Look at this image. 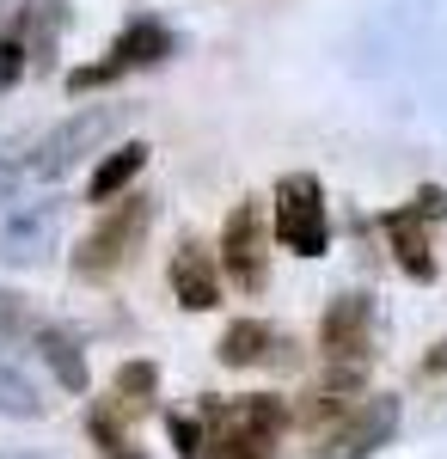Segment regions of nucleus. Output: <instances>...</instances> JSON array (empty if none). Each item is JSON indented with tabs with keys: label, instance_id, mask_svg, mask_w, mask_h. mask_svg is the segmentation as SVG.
Instances as JSON below:
<instances>
[{
	"label": "nucleus",
	"instance_id": "f257e3e1",
	"mask_svg": "<svg viewBox=\"0 0 447 459\" xmlns=\"http://www.w3.org/2000/svg\"><path fill=\"white\" fill-rule=\"evenodd\" d=\"M123 117H129V105H92V110H74V117H62L49 135H37V153H31V178H43V184H56V178H68L80 160H92V153H104V142L123 129Z\"/></svg>",
	"mask_w": 447,
	"mask_h": 459
},
{
	"label": "nucleus",
	"instance_id": "f03ea898",
	"mask_svg": "<svg viewBox=\"0 0 447 459\" xmlns=\"http://www.w3.org/2000/svg\"><path fill=\"white\" fill-rule=\"evenodd\" d=\"M147 221H153V203H147V196H117V203L99 214V227L74 246V276H86V282L117 276V270L136 257V246L147 239Z\"/></svg>",
	"mask_w": 447,
	"mask_h": 459
},
{
	"label": "nucleus",
	"instance_id": "7ed1b4c3",
	"mask_svg": "<svg viewBox=\"0 0 447 459\" xmlns=\"http://www.w3.org/2000/svg\"><path fill=\"white\" fill-rule=\"evenodd\" d=\"M270 233L301 257H325L331 251V214H325V184L312 172H288L276 184L270 203Z\"/></svg>",
	"mask_w": 447,
	"mask_h": 459
},
{
	"label": "nucleus",
	"instance_id": "20e7f679",
	"mask_svg": "<svg viewBox=\"0 0 447 459\" xmlns=\"http://www.w3.org/2000/svg\"><path fill=\"white\" fill-rule=\"evenodd\" d=\"M399 423H405V404H399L392 392H368L362 404H349L344 417L331 423L319 459H374L380 447L399 435Z\"/></svg>",
	"mask_w": 447,
	"mask_h": 459
},
{
	"label": "nucleus",
	"instance_id": "39448f33",
	"mask_svg": "<svg viewBox=\"0 0 447 459\" xmlns=\"http://www.w3.org/2000/svg\"><path fill=\"white\" fill-rule=\"evenodd\" d=\"M221 270L245 294H258L270 282V214H264V203H240L221 221Z\"/></svg>",
	"mask_w": 447,
	"mask_h": 459
},
{
	"label": "nucleus",
	"instance_id": "423d86ee",
	"mask_svg": "<svg viewBox=\"0 0 447 459\" xmlns=\"http://www.w3.org/2000/svg\"><path fill=\"white\" fill-rule=\"evenodd\" d=\"M368 337H374V294H337L319 318V350L331 368H368Z\"/></svg>",
	"mask_w": 447,
	"mask_h": 459
},
{
	"label": "nucleus",
	"instance_id": "0eeeda50",
	"mask_svg": "<svg viewBox=\"0 0 447 459\" xmlns=\"http://www.w3.org/2000/svg\"><path fill=\"white\" fill-rule=\"evenodd\" d=\"M49 251H56V203L6 209V221H0V257L6 264H43Z\"/></svg>",
	"mask_w": 447,
	"mask_h": 459
},
{
	"label": "nucleus",
	"instance_id": "6e6552de",
	"mask_svg": "<svg viewBox=\"0 0 447 459\" xmlns=\"http://www.w3.org/2000/svg\"><path fill=\"white\" fill-rule=\"evenodd\" d=\"M166 282H172V300L184 307V313H215V307H221V270L203 257L197 239H184V246L172 251Z\"/></svg>",
	"mask_w": 447,
	"mask_h": 459
},
{
	"label": "nucleus",
	"instance_id": "1a4fd4ad",
	"mask_svg": "<svg viewBox=\"0 0 447 459\" xmlns=\"http://www.w3.org/2000/svg\"><path fill=\"white\" fill-rule=\"evenodd\" d=\"M294 423V411L276 398V392H251V398H208L203 404V429H258V435H276Z\"/></svg>",
	"mask_w": 447,
	"mask_h": 459
},
{
	"label": "nucleus",
	"instance_id": "9d476101",
	"mask_svg": "<svg viewBox=\"0 0 447 459\" xmlns=\"http://www.w3.org/2000/svg\"><path fill=\"white\" fill-rule=\"evenodd\" d=\"M386 239H392V257H399V270H405L411 282H435V257H429V221H423L411 203H399V209L386 214Z\"/></svg>",
	"mask_w": 447,
	"mask_h": 459
},
{
	"label": "nucleus",
	"instance_id": "9b49d317",
	"mask_svg": "<svg viewBox=\"0 0 447 459\" xmlns=\"http://www.w3.org/2000/svg\"><path fill=\"white\" fill-rule=\"evenodd\" d=\"M172 56V31L160 25V19H129L117 43H110V68L129 74V68H147V62H166Z\"/></svg>",
	"mask_w": 447,
	"mask_h": 459
},
{
	"label": "nucleus",
	"instance_id": "f8f14e48",
	"mask_svg": "<svg viewBox=\"0 0 447 459\" xmlns=\"http://www.w3.org/2000/svg\"><path fill=\"white\" fill-rule=\"evenodd\" d=\"M37 350H43V361H49V374H56L62 392H86L92 386L86 350H80V337H74L68 325H37Z\"/></svg>",
	"mask_w": 447,
	"mask_h": 459
},
{
	"label": "nucleus",
	"instance_id": "ddd939ff",
	"mask_svg": "<svg viewBox=\"0 0 447 459\" xmlns=\"http://www.w3.org/2000/svg\"><path fill=\"white\" fill-rule=\"evenodd\" d=\"M147 153H153L147 142H123V147H110V153L99 160V172H92V184H86V203H99V209H104V203H117V196H123V190H129V184L141 178Z\"/></svg>",
	"mask_w": 447,
	"mask_h": 459
},
{
	"label": "nucleus",
	"instance_id": "4468645a",
	"mask_svg": "<svg viewBox=\"0 0 447 459\" xmlns=\"http://www.w3.org/2000/svg\"><path fill=\"white\" fill-rule=\"evenodd\" d=\"M110 417L123 423V417H147L153 411V398H160V368L147 361V355H136V361H123L117 368V380H110Z\"/></svg>",
	"mask_w": 447,
	"mask_h": 459
},
{
	"label": "nucleus",
	"instance_id": "2eb2a0df",
	"mask_svg": "<svg viewBox=\"0 0 447 459\" xmlns=\"http://www.w3.org/2000/svg\"><path fill=\"white\" fill-rule=\"evenodd\" d=\"M270 350H276V331L264 318H233L221 331V343H215L221 368H258V361H270Z\"/></svg>",
	"mask_w": 447,
	"mask_h": 459
},
{
	"label": "nucleus",
	"instance_id": "dca6fc26",
	"mask_svg": "<svg viewBox=\"0 0 447 459\" xmlns=\"http://www.w3.org/2000/svg\"><path fill=\"white\" fill-rule=\"evenodd\" d=\"M203 435H208V459H276V435H258V429H203Z\"/></svg>",
	"mask_w": 447,
	"mask_h": 459
},
{
	"label": "nucleus",
	"instance_id": "f3484780",
	"mask_svg": "<svg viewBox=\"0 0 447 459\" xmlns=\"http://www.w3.org/2000/svg\"><path fill=\"white\" fill-rule=\"evenodd\" d=\"M0 417H19V423H31V417H43V392L0 355Z\"/></svg>",
	"mask_w": 447,
	"mask_h": 459
},
{
	"label": "nucleus",
	"instance_id": "a211bd4d",
	"mask_svg": "<svg viewBox=\"0 0 447 459\" xmlns=\"http://www.w3.org/2000/svg\"><path fill=\"white\" fill-rule=\"evenodd\" d=\"M86 435H92V447H99L104 459H147L136 441H129V429L110 417V404H92V411H86Z\"/></svg>",
	"mask_w": 447,
	"mask_h": 459
},
{
	"label": "nucleus",
	"instance_id": "6ab92c4d",
	"mask_svg": "<svg viewBox=\"0 0 447 459\" xmlns=\"http://www.w3.org/2000/svg\"><path fill=\"white\" fill-rule=\"evenodd\" d=\"M25 62H31V43H25V13L0 31V92H13L25 80Z\"/></svg>",
	"mask_w": 447,
	"mask_h": 459
},
{
	"label": "nucleus",
	"instance_id": "aec40b11",
	"mask_svg": "<svg viewBox=\"0 0 447 459\" xmlns=\"http://www.w3.org/2000/svg\"><path fill=\"white\" fill-rule=\"evenodd\" d=\"M31 142H6L0 147V209H13L19 203V184L31 178V153H25Z\"/></svg>",
	"mask_w": 447,
	"mask_h": 459
},
{
	"label": "nucleus",
	"instance_id": "412c9836",
	"mask_svg": "<svg viewBox=\"0 0 447 459\" xmlns=\"http://www.w3.org/2000/svg\"><path fill=\"white\" fill-rule=\"evenodd\" d=\"M166 429H172L178 459H203L208 454V435H203V423H197V417H166Z\"/></svg>",
	"mask_w": 447,
	"mask_h": 459
},
{
	"label": "nucleus",
	"instance_id": "4be33fe9",
	"mask_svg": "<svg viewBox=\"0 0 447 459\" xmlns=\"http://www.w3.org/2000/svg\"><path fill=\"white\" fill-rule=\"evenodd\" d=\"M25 331L37 337V325H31V313H25V300L0 288V337H25Z\"/></svg>",
	"mask_w": 447,
	"mask_h": 459
},
{
	"label": "nucleus",
	"instance_id": "5701e85b",
	"mask_svg": "<svg viewBox=\"0 0 447 459\" xmlns=\"http://www.w3.org/2000/svg\"><path fill=\"white\" fill-rule=\"evenodd\" d=\"M411 209L423 214L429 227H435V221H447V190H442V184H423V190L411 196Z\"/></svg>",
	"mask_w": 447,
	"mask_h": 459
},
{
	"label": "nucleus",
	"instance_id": "b1692460",
	"mask_svg": "<svg viewBox=\"0 0 447 459\" xmlns=\"http://www.w3.org/2000/svg\"><path fill=\"white\" fill-rule=\"evenodd\" d=\"M110 80H117V68H110V62H92V68L68 74V92H92V86H110Z\"/></svg>",
	"mask_w": 447,
	"mask_h": 459
},
{
	"label": "nucleus",
	"instance_id": "393cba45",
	"mask_svg": "<svg viewBox=\"0 0 447 459\" xmlns=\"http://www.w3.org/2000/svg\"><path fill=\"white\" fill-rule=\"evenodd\" d=\"M442 368H447V343H435V355L423 361V374H442Z\"/></svg>",
	"mask_w": 447,
	"mask_h": 459
},
{
	"label": "nucleus",
	"instance_id": "a878e982",
	"mask_svg": "<svg viewBox=\"0 0 447 459\" xmlns=\"http://www.w3.org/2000/svg\"><path fill=\"white\" fill-rule=\"evenodd\" d=\"M0 459H31V454H0Z\"/></svg>",
	"mask_w": 447,
	"mask_h": 459
},
{
	"label": "nucleus",
	"instance_id": "bb28decb",
	"mask_svg": "<svg viewBox=\"0 0 447 459\" xmlns=\"http://www.w3.org/2000/svg\"><path fill=\"white\" fill-rule=\"evenodd\" d=\"M0 13H6V0H0Z\"/></svg>",
	"mask_w": 447,
	"mask_h": 459
}]
</instances>
